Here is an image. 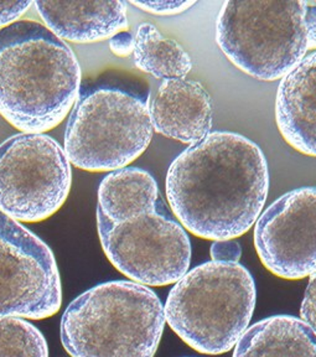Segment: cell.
<instances>
[{"instance_id":"cell-1","label":"cell","mask_w":316,"mask_h":357,"mask_svg":"<svg viewBox=\"0 0 316 357\" xmlns=\"http://www.w3.org/2000/svg\"><path fill=\"white\" fill-rule=\"evenodd\" d=\"M165 189L183 229L204 240H234L252 229L266 204V156L241 134L211 132L174 159Z\"/></svg>"},{"instance_id":"cell-2","label":"cell","mask_w":316,"mask_h":357,"mask_svg":"<svg viewBox=\"0 0 316 357\" xmlns=\"http://www.w3.org/2000/svg\"><path fill=\"white\" fill-rule=\"evenodd\" d=\"M81 78L73 49L44 24L0 30V116L20 133L45 134L66 119Z\"/></svg>"},{"instance_id":"cell-3","label":"cell","mask_w":316,"mask_h":357,"mask_svg":"<svg viewBox=\"0 0 316 357\" xmlns=\"http://www.w3.org/2000/svg\"><path fill=\"white\" fill-rule=\"evenodd\" d=\"M165 323L164 307L149 287L112 280L68 304L61 342L73 357H154Z\"/></svg>"},{"instance_id":"cell-4","label":"cell","mask_w":316,"mask_h":357,"mask_svg":"<svg viewBox=\"0 0 316 357\" xmlns=\"http://www.w3.org/2000/svg\"><path fill=\"white\" fill-rule=\"evenodd\" d=\"M257 299L255 279L239 263H202L172 287L165 320L196 351L221 355L248 329Z\"/></svg>"},{"instance_id":"cell-5","label":"cell","mask_w":316,"mask_h":357,"mask_svg":"<svg viewBox=\"0 0 316 357\" xmlns=\"http://www.w3.org/2000/svg\"><path fill=\"white\" fill-rule=\"evenodd\" d=\"M306 1H225L216 43L233 65L259 81H277L309 50Z\"/></svg>"},{"instance_id":"cell-6","label":"cell","mask_w":316,"mask_h":357,"mask_svg":"<svg viewBox=\"0 0 316 357\" xmlns=\"http://www.w3.org/2000/svg\"><path fill=\"white\" fill-rule=\"evenodd\" d=\"M148 103L114 87L87 89L67 121L63 149L71 165L91 173L129 167L153 139Z\"/></svg>"},{"instance_id":"cell-7","label":"cell","mask_w":316,"mask_h":357,"mask_svg":"<svg viewBox=\"0 0 316 357\" xmlns=\"http://www.w3.org/2000/svg\"><path fill=\"white\" fill-rule=\"evenodd\" d=\"M71 184V162L50 135L17 133L0 144V211L17 222H41L55 215Z\"/></svg>"},{"instance_id":"cell-8","label":"cell","mask_w":316,"mask_h":357,"mask_svg":"<svg viewBox=\"0 0 316 357\" xmlns=\"http://www.w3.org/2000/svg\"><path fill=\"white\" fill-rule=\"evenodd\" d=\"M97 229L108 261L132 282L165 287L189 272V236L163 205L122 223L111 222L97 208Z\"/></svg>"},{"instance_id":"cell-9","label":"cell","mask_w":316,"mask_h":357,"mask_svg":"<svg viewBox=\"0 0 316 357\" xmlns=\"http://www.w3.org/2000/svg\"><path fill=\"white\" fill-rule=\"evenodd\" d=\"M61 304V278L50 247L0 211V318H51Z\"/></svg>"},{"instance_id":"cell-10","label":"cell","mask_w":316,"mask_h":357,"mask_svg":"<svg viewBox=\"0 0 316 357\" xmlns=\"http://www.w3.org/2000/svg\"><path fill=\"white\" fill-rule=\"evenodd\" d=\"M255 245L279 278L316 273V188L292 190L266 207L255 222Z\"/></svg>"},{"instance_id":"cell-11","label":"cell","mask_w":316,"mask_h":357,"mask_svg":"<svg viewBox=\"0 0 316 357\" xmlns=\"http://www.w3.org/2000/svg\"><path fill=\"white\" fill-rule=\"evenodd\" d=\"M153 129L193 145L212 128V103L204 86L188 78L164 79L149 107Z\"/></svg>"},{"instance_id":"cell-12","label":"cell","mask_w":316,"mask_h":357,"mask_svg":"<svg viewBox=\"0 0 316 357\" xmlns=\"http://www.w3.org/2000/svg\"><path fill=\"white\" fill-rule=\"evenodd\" d=\"M276 121L295 151L316 156V51L289 71L278 87Z\"/></svg>"},{"instance_id":"cell-13","label":"cell","mask_w":316,"mask_h":357,"mask_svg":"<svg viewBox=\"0 0 316 357\" xmlns=\"http://www.w3.org/2000/svg\"><path fill=\"white\" fill-rule=\"evenodd\" d=\"M33 6L44 25L65 43H100L129 28L123 1H35Z\"/></svg>"},{"instance_id":"cell-14","label":"cell","mask_w":316,"mask_h":357,"mask_svg":"<svg viewBox=\"0 0 316 357\" xmlns=\"http://www.w3.org/2000/svg\"><path fill=\"white\" fill-rule=\"evenodd\" d=\"M232 357H316V334L300 318L269 317L244 331Z\"/></svg>"},{"instance_id":"cell-15","label":"cell","mask_w":316,"mask_h":357,"mask_svg":"<svg viewBox=\"0 0 316 357\" xmlns=\"http://www.w3.org/2000/svg\"><path fill=\"white\" fill-rule=\"evenodd\" d=\"M160 205L156 178L143 169L124 167L100 181L97 208L111 222H126Z\"/></svg>"},{"instance_id":"cell-16","label":"cell","mask_w":316,"mask_h":357,"mask_svg":"<svg viewBox=\"0 0 316 357\" xmlns=\"http://www.w3.org/2000/svg\"><path fill=\"white\" fill-rule=\"evenodd\" d=\"M134 63L156 78H183L191 71V57L175 40L167 39L150 22L139 25L134 36Z\"/></svg>"},{"instance_id":"cell-17","label":"cell","mask_w":316,"mask_h":357,"mask_svg":"<svg viewBox=\"0 0 316 357\" xmlns=\"http://www.w3.org/2000/svg\"><path fill=\"white\" fill-rule=\"evenodd\" d=\"M0 357H49V346L35 325L22 318H0Z\"/></svg>"},{"instance_id":"cell-18","label":"cell","mask_w":316,"mask_h":357,"mask_svg":"<svg viewBox=\"0 0 316 357\" xmlns=\"http://www.w3.org/2000/svg\"><path fill=\"white\" fill-rule=\"evenodd\" d=\"M130 4L142 10L154 14V15H178L183 11L189 10L196 1H179V0H154V1H135L132 0Z\"/></svg>"},{"instance_id":"cell-19","label":"cell","mask_w":316,"mask_h":357,"mask_svg":"<svg viewBox=\"0 0 316 357\" xmlns=\"http://www.w3.org/2000/svg\"><path fill=\"white\" fill-rule=\"evenodd\" d=\"M300 318L316 334V273L311 274L300 307Z\"/></svg>"},{"instance_id":"cell-20","label":"cell","mask_w":316,"mask_h":357,"mask_svg":"<svg viewBox=\"0 0 316 357\" xmlns=\"http://www.w3.org/2000/svg\"><path fill=\"white\" fill-rule=\"evenodd\" d=\"M210 256L215 262L239 263L242 248L236 240L215 241L211 245Z\"/></svg>"},{"instance_id":"cell-21","label":"cell","mask_w":316,"mask_h":357,"mask_svg":"<svg viewBox=\"0 0 316 357\" xmlns=\"http://www.w3.org/2000/svg\"><path fill=\"white\" fill-rule=\"evenodd\" d=\"M31 6L33 1H0V30L19 22Z\"/></svg>"},{"instance_id":"cell-22","label":"cell","mask_w":316,"mask_h":357,"mask_svg":"<svg viewBox=\"0 0 316 357\" xmlns=\"http://www.w3.org/2000/svg\"><path fill=\"white\" fill-rule=\"evenodd\" d=\"M110 50L118 57H128L134 52V36L128 31L118 33L110 39Z\"/></svg>"},{"instance_id":"cell-23","label":"cell","mask_w":316,"mask_h":357,"mask_svg":"<svg viewBox=\"0 0 316 357\" xmlns=\"http://www.w3.org/2000/svg\"><path fill=\"white\" fill-rule=\"evenodd\" d=\"M306 26L309 50H316V6L309 3L306 11Z\"/></svg>"}]
</instances>
